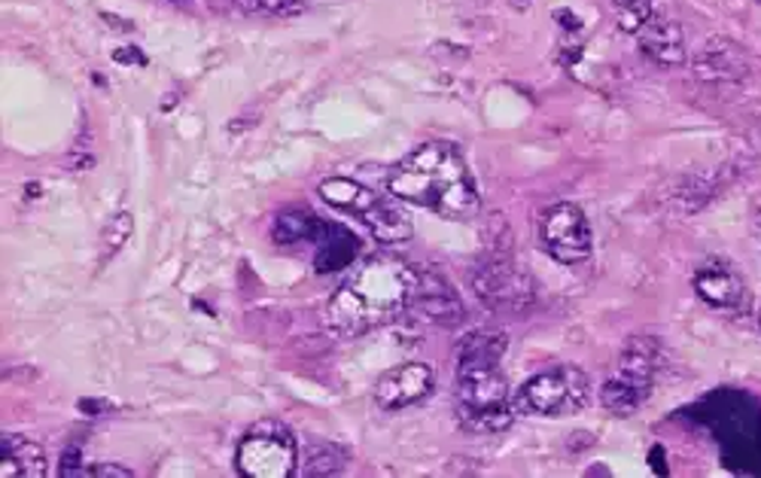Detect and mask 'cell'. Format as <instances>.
I'll use <instances>...</instances> for the list:
<instances>
[{
    "mask_svg": "<svg viewBox=\"0 0 761 478\" xmlns=\"http://www.w3.org/2000/svg\"><path fill=\"white\" fill-rule=\"evenodd\" d=\"M417 268L400 256L378 254L347 275L326 305V326L338 338H360L393 324L412 305Z\"/></svg>",
    "mask_w": 761,
    "mask_h": 478,
    "instance_id": "obj_1",
    "label": "cell"
},
{
    "mask_svg": "<svg viewBox=\"0 0 761 478\" xmlns=\"http://www.w3.org/2000/svg\"><path fill=\"white\" fill-rule=\"evenodd\" d=\"M388 189L393 198L427 208L445 220H472L482 208L470 165L457 153V147L445 141H429L405 155L390 171Z\"/></svg>",
    "mask_w": 761,
    "mask_h": 478,
    "instance_id": "obj_2",
    "label": "cell"
},
{
    "mask_svg": "<svg viewBox=\"0 0 761 478\" xmlns=\"http://www.w3.org/2000/svg\"><path fill=\"white\" fill-rule=\"evenodd\" d=\"M457 423L475 436H497L515 423V394L499 366L457 369Z\"/></svg>",
    "mask_w": 761,
    "mask_h": 478,
    "instance_id": "obj_3",
    "label": "cell"
},
{
    "mask_svg": "<svg viewBox=\"0 0 761 478\" xmlns=\"http://www.w3.org/2000/svg\"><path fill=\"white\" fill-rule=\"evenodd\" d=\"M318 193L330 208L366 225L372 232V238H378L381 244H402V241L415 235L412 220L396 205L400 198L378 196L374 189L357 184V180H347V177L323 180L318 186Z\"/></svg>",
    "mask_w": 761,
    "mask_h": 478,
    "instance_id": "obj_4",
    "label": "cell"
},
{
    "mask_svg": "<svg viewBox=\"0 0 761 478\" xmlns=\"http://www.w3.org/2000/svg\"><path fill=\"white\" fill-rule=\"evenodd\" d=\"M658 369H661V345L652 336L627 338L622 357H619V366H615V375L600 390L603 408L609 415L631 418L649 399Z\"/></svg>",
    "mask_w": 761,
    "mask_h": 478,
    "instance_id": "obj_5",
    "label": "cell"
},
{
    "mask_svg": "<svg viewBox=\"0 0 761 478\" xmlns=\"http://www.w3.org/2000/svg\"><path fill=\"white\" fill-rule=\"evenodd\" d=\"M591 403V378L573 363H561L524 381L515 394V408L540 418L579 415Z\"/></svg>",
    "mask_w": 761,
    "mask_h": 478,
    "instance_id": "obj_6",
    "label": "cell"
},
{
    "mask_svg": "<svg viewBox=\"0 0 761 478\" xmlns=\"http://www.w3.org/2000/svg\"><path fill=\"white\" fill-rule=\"evenodd\" d=\"M235 466L244 478H292L299 469V442L287 423H253L238 445Z\"/></svg>",
    "mask_w": 761,
    "mask_h": 478,
    "instance_id": "obj_7",
    "label": "cell"
},
{
    "mask_svg": "<svg viewBox=\"0 0 761 478\" xmlns=\"http://www.w3.org/2000/svg\"><path fill=\"white\" fill-rule=\"evenodd\" d=\"M472 290L487 311L499 314H524L533 305V281L524 268L515 266L509 250H494L472 271Z\"/></svg>",
    "mask_w": 761,
    "mask_h": 478,
    "instance_id": "obj_8",
    "label": "cell"
},
{
    "mask_svg": "<svg viewBox=\"0 0 761 478\" xmlns=\"http://www.w3.org/2000/svg\"><path fill=\"white\" fill-rule=\"evenodd\" d=\"M540 247L561 266H579L595 254V232L573 201H557L540 217Z\"/></svg>",
    "mask_w": 761,
    "mask_h": 478,
    "instance_id": "obj_9",
    "label": "cell"
},
{
    "mask_svg": "<svg viewBox=\"0 0 761 478\" xmlns=\"http://www.w3.org/2000/svg\"><path fill=\"white\" fill-rule=\"evenodd\" d=\"M408 311H415L417 320L433 326H460L466 320V308L463 299L457 293L451 281L439 275L436 268H417L415 293H412V305Z\"/></svg>",
    "mask_w": 761,
    "mask_h": 478,
    "instance_id": "obj_10",
    "label": "cell"
},
{
    "mask_svg": "<svg viewBox=\"0 0 761 478\" xmlns=\"http://www.w3.org/2000/svg\"><path fill=\"white\" fill-rule=\"evenodd\" d=\"M436 387V375L427 363H402L388 369L374 384V406L381 411H402L424 403Z\"/></svg>",
    "mask_w": 761,
    "mask_h": 478,
    "instance_id": "obj_11",
    "label": "cell"
},
{
    "mask_svg": "<svg viewBox=\"0 0 761 478\" xmlns=\"http://www.w3.org/2000/svg\"><path fill=\"white\" fill-rule=\"evenodd\" d=\"M694 77L704 80V83L713 85H734L743 83L749 73V61L747 53L737 46V43L725 40V37H713L706 40L692 58Z\"/></svg>",
    "mask_w": 761,
    "mask_h": 478,
    "instance_id": "obj_12",
    "label": "cell"
},
{
    "mask_svg": "<svg viewBox=\"0 0 761 478\" xmlns=\"http://www.w3.org/2000/svg\"><path fill=\"white\" fill-rule=\"evenodd\" d=\"M694 293L716 311H740L747 302V287L719 259L706 263L694 271Z\"/></svg>",
    "mask_w": 761,
    "mask_h": 478,
    "instance_id": "obj_13",
    "label": "cell"
},
{
    "mask_svg": "<svg viewBox=\"0 0 761 478\" xmlns=\"http://www.w3.org/2000/svg\"><path fill=\"white\" fill-rule=\"evenodd\" d=\"M639 43V53L652 58L661 68H673L685 61V40H682V28L670 15L652 13L649 22L634 34Z\"/></svg>",
    "mask_w": 761,
    "mask_h": 478,
    "instance_id": "obj_14",
    "label": "cell"
},
{
    "mask_svg": "<svg viewBox=\"0 0 761 478\" xmlns=\"http://www.w3.org/2000/svg\"><path fill=\"white\" fill-rule=\"evenodd\" d=\"M49 473L41 442L22 433L0 436V478H43Z\"/></svg>",
    "mask_w": 761,
    "mask_h": 478,
    "instance_id": "obj_15",
    "label": "cell"
},
{
    "mask_svg": "<svg viewBox=\"0 0 761 478\" xmlns=\"http://www.w3.org/2000/svg\"><path fill=\"white\" fill-rule=\"evenodd\" d=\"M347 460H350V451L338 442H330V439H311L304 445L302 457H299V469L296 476L304 478H323V476H338L345 473Z\"/></svg>",
    "mask_w": 761,
    "mask_h": 478,
    "instance_id": "obj_16",
    "label": "cell"
},
{
    "mask_svg": "<svg viewBox=\"0 0 761 478\" xmlns=\"http://www.w3.org/2000/svg\"><path fill=\"white\" fill-rule=\"evenodd\" d=\"M506 353V336L499 329H472L457 348V369L499 366Z\"/></svg>",
    "mask_w": 761,
    "mask_h": 478,
    "instance_id": "obj_17",
    "label": "cell"
},
{
    "mask_svg": "<svg viewBox=\"0 0 761 478\" xmlns=\"http://www.w3.org/2000/svg\"><path fill=\"white\" fill-rule=\"evenodd\" d=\"M323 232V225L314 213L308 211H290L284 213L275 225V241L277 244H304L311 241L314 235Z\"/></svg>",
    "mask_w": 761,
    "mask_h": 478,
    "instance_id": "obj_18",
    "label": "cell"
},
{
    "mask_svg": "<svg viewBox=\"0 0 761 478\" xmlns=\"http://www.w3.org/2000/svg\"><path fill=\"white\" fill-rule=\"evenodd\" d=\"M131 232H135V217L128 211H119L111 223L104 225V254H101V263H104V266L128 244Z\"/></svg>",
    "mask_w": 761,
    "mask_h": 478,
    "instance_id": "obj_19",
    "label": "cell"
},
{
    "mask_svg": "<svg viewBox=\"0 0 761 478\" xmlns=\"http://www.w3.org/2000/svg\"><path fill=\"white\" fill-rule=\"evenodd\" d=\"M612 3H615L619 28H622L624 34H637V31L649 22V15L655 13L649 0H612Z\"/></svg>",
    "mask_w": 761,
    "mask_h": 478,
    "instance_id": "obj_20",
    "label": "cell"
},
{
    "mask_svg": "<svg viewBox=\"0 0 761 478\" xmlns=\"http://www.w3.org/2000/svg\"><path fill=\"white\" fill-rule=\"evenodd\" d=\"M241 10L260 15H296L302 13L299 0H235Z\"/></svg>",
    "mask_w": 761,
    "mask_h": 478,
    "instance_id": "obj_21",
    "label": "cell"
},
{
    "mask_svg": "<svg viewBox=\"0 0 761 478\" xmlns=\"http://www.w3.org/2000/svg\"><path fill=\"white\" fill-rule=\"evenodd\" d=\"M83 476H95V478H131V469L119 464H95L83 469Z\"/></svg>",
    "mask_w": 761,
    "mask_h": 478,
    "instance_id": "obj_22",
    "label": "cell"
},
{
    "mask_svg": "<svg viewBox=\"0 0 761 478\" xmlns=\"http://www.w3.org/2000/svg\"><path fill=\"white\" fill-rule=\"evenodd\" d=\"M116 61H138V65H143V58L135 56V53H116Z\"/></svg>",
    "mask_w": 761,
    "mask_h": 478,
    "instance_id": "obj_23",
    "label": "cell"
},
{
    "mask_svg": "<svg viewBox=\"0 0 761 478\" xmlns=\"http://www.w3.org/2000/svg\"><path fill=\"white\" fill-rule=\"evenodd\" d=\"M512 3H515V7H521V10H524V7H527V3H530V0H512Z\"/></svg>",
    "mask_w": 761,
    "mask_h": 478,
    "instance_id": "obj_24",
    "label": "cell"
},
{
    "mask_svg": "<svg viewBox=\"0 0 761 478\" xmlns=\"http://www.w3.org/2000/svg\"><path fill=\"white\" fill-rule=\"evenodd\" d=\"M759 324H761V311H759Z\"/></svg>",
    "mask_w": 761,
    "mask_h": 478,
    "instance_id": "obj_25",
    "label": "cell"
},
{
    "mask_svg": "<svg viewBox=\"0 0 761 478\" xmlns=\"http://www.w3.org/2000/svg\"><path fill=\"white\" fill-rule=\"evenodd\" d=\"M174 3H177V0H174Z\"/></svg>",
    "mask_w": 761,
    "mask_h": 478,
    "instance_id": "obj_26",
    "label": "cell"
},
{
    "mask_svg": "<svg viewBox=\"0 0 761 478\" xmlns=\"http://www.w3.org/2000/svg\"><path fill=\"white\" fill-rule=\"evenodd\" d=\"M759 3H761V0H759Z\"/></svg>",
    "mask_w": 761,
    "mask_h": 478,
    "instance_id": "obj_27",
    "label": "cell"
},
{
    "mask_svg": "<svg viewBox=\"0 0 761 478\" xmlns=\"http://www.w3.org/2000/svg\"><path fill=\"white\" fill-rule=\"evenodd\" d=\"M759 220H761V217H759Z\"/></svg>",
    "mask_w": 761,
    "mask_h": 478,
    "instance_id": "obj_28",
    "label": "cell"
}]
</instances>
